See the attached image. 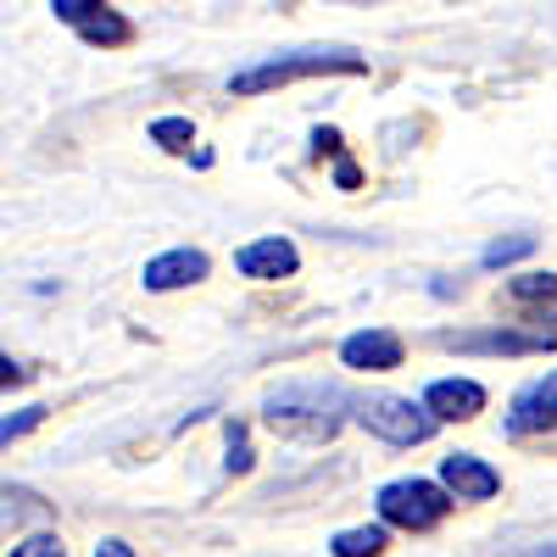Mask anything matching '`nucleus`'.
<instances>
[{
    "mask_svg": "<svg viewBox=\"0 0 557 557\" xmlns=\"http://www.w3.org/2000/svg\"><path fill=\"white\" fill-rule=\"evenodd\" d=\"M346 412H357V401L341 391V385H323V380H290L268 391L262 401V418L273 435H290V441H330Z\"/></svg>",
    "mask_w": 557,
    "mask_h": 557,
    "instance_id": "obj_1",
    "label": "nucleus"
},
{
    "mask_svg": "<svg viewBox=\"0 0 557 557\" xmlns=\"http://www.w3.org/2000/svg\"><path fill=\"white\" fill-rule=\"evenodd\" d=\"M318 73H368V62L351 57V51H290V57H268L257 67H240L235 78H228V89H235V96H262V89L318 78Z\"/></svg>",
    "mask_w": 557,
    "mask_h": 557,
    "instance_id": "obj_2",
    "label": "nucleus"
},
{
    "mask_svg": "<svg viewBox=\"0 0 557 557\" xmlns=\"http://www.w3.org/2000/svg\"><path fill=\"white\" fill-rule=\"evenodd\" d=\"M357 424L368 430V435H380V441H391V446H424L430 435H435V424L441 418L430 412V407H418L412 396H357Z\"/></svg>",
    "mask_w": 557,
    "mask_h": 557,
    "instance_id": "obj_3",
    "label": "nucleus"
},
{
    "mask_svg": "<svg viewBox=\"0 0 557 557\" xmlns=\"http://www.w3.org/2000/svg\"><path fill=\"white\" fill-rule=\"evenodd\" d=\"M374 507H380V519L396 524V530H435L451 513V496L435 480H391V485H380Z\"/></svg>",
    "mask_w": 557,
    "mask_h": 557,
    "instance_id": "obj_4",
    "label": "nucleus"
},
{
    "mask_svg": "<svg viewBox=\"0 0 557 557\" xmlns=\"http://www.w3.org/2000/svg\"><path fill=\"white\" fill-rule=\"evenodd\" d=\"M441 351H485V357H530L552 351V335H524V330H441Z\"/></svg>",
    "mask_w": 557,
    "mask_h": 557,
    "instance_id": "obj_5",
    "label": "nucleus"
},
{
    "mask_svg": "<svg viewBox=\"0 0 557 557\" xmlns=\"http://www.w3.org/2000/svg\"><path fill=\"white\" fill-rule=\"evenodd\" d=\"M73 34H84L89 45H128V23L112 12V7H101V0H57V7H51Z\"/></svg>",
    "mask_w": 557,
    "mask_h": 557,
    "instance_id": "obj_6",
    "label": "nucleus"
},
{
    "mask_svg": "<svg viewBox=\"0 0 557 557\" xmlns=\"http://www.w3.org/2000/svg\"><path fill=\"white\" fill-rule=\"evenodd\" d=\"M441 485L457 502H491L502 491V474L491 469L485 457H474V451H451V457H441Z\"/></svg>",
    "mask_w": 557,
    "mask_h": 557,
    "instance_id": "obj_7",
    "label": "nucleus"
},
{
    "mask_svg": "<svg viewBox=\"0 0 557 557\" xmlns=\"http://www.w3.org/2000/svg\"><path fill=\"white\" fill-rule=\"evenodd\" d=\"M207 273H212L207 251H196V246H178V251H162V257H151V262H146V273H139V285L162 296V290H184V285H201Z\"/></svg>",
    "mask_w": 557,
    "mask_h": 557,
    "instance_id": "obj_8",
    "label": "nucleus"
},
{
    "mask_svg": "<svg viewBox=\"0 0 557 557\" xmlns=\"http://www.w3.org/2000/svg\"><path fill=\"white\" fill-rule=\"evenodd\" d=\"M507 430L513 435H541V430H557V374L524 385L507 407Z\"/></svg>",
    "mask_w": 557,
    "mask_h": 557,
    "instance_id": "obj_9",
    "label": "nucleus"
},
{
    "mask_svg": "<svg viewBox=\"0 0 557 557\" xmlns=\"http://www.w3.org/2000/svg\"><path fill=\"white\" fill-rule=\"evenodd\" d=\"M341 362L357 374H391V368H401V341L391 330H357L341 341Z\"/></svg>",
    "mask_w": 557,
    "mask_h": 557,
    "instance_id": "obj_10",
    "label": "nucleus"
},
{
    "mask_svg": "<svg viewBox=\"0 0 557 557\" xmlns=\"http://www.w3.org/2000/svg\"><path fill=\"white\" fill-rule=\"evenodd\" d=\"M424 407L441 418V424H469V418L485 412V385H474V380H435L424 391Z\"/></svg>",
    "mask_w": 557,
    "mask_h": 557,
    "instance_id": "obj_11",
    "label": "nucleus"
},
{
    "mask_svg": "<svg viewBox=\"0 0 557 557\" xmlns=\"http://www.w3.org/2000/svg\"><path fill=\"white\" fill-rule=\"evenodd\" d=\"M235 268H240V278H290L301 268V257H296V246L285 235H268V240L240 246L235 251Z\"/></svg>",
    "mask_w": 557,
    "mask_h": 557,
    "instance_id": "obj_12",
    "label": "nucleus"
},
{
    "mask_svg": "<svg viewBox=\"0 0 557 557\" xmlns=\"http://www.w3.org/2000/svg\"><path fill=\"white\" fill-rule=\"evenodd\" d=\"M385 546H391L385 524H362V530H341V535L330 541V552H335V557H380Z\"/></svg>",
    "mask_w": 557,
    "mask_h": 557,
    "instance_id": "obj_13",
    "label": "nucleus"
},
{
    "mask_svg": "<svg viewBox=\"0 0 557 557\" xmlns=\"http://www.w3.org/2000/svg\"><path fill=\"white\" fill-rule=\"evenodd\" d=\"M507 296L524 301V307H535V301L557 307V273H519V278H507Z\"/></svg>",
    "mask_w": 557,
    "mask_h": 557,
    "instance_id": "obj_14",
    "label": "nucleus"
},
{
    "mask_svg": "<svg viewBox=\"0 0 557 557\" xmlns=\"http://www.w3.org/2000/svg\"><path fill=\"white\" fill-rule=\"evenodd\" d=\"M151 146H162V151H190L196 146V128H190V117H157L151 123Z\"/></svg>",
    "mask_w": 557,
    "mask_h": 557,
    "instance_id": "obj_15",
    "label": "nucleus"
},
{
    "mask_svg": "<svg viewBox=\"0 0 557 557\" xmlns=\"http://www.w3.org/2000/svg\"><path fill=\"white\" fill-rule=\"evenodd\" d=\"M535 251V235H513V240H491L485 246V268H507V262H519Z\"/></svg>",
    "mask_w": 557,
    "mask_h": 557,
    "instance_id": "obj_16",
    "label": "nucleus"
},
{
    "mask_svg": "<svg viewBox=\"0 0 557 557\" xmlns=\"http://www.w3.org/2000/svg\"><path fill=\"white\" fill-rule=\"evenodd\" d=\"M223 441H228L223 469H228V474H251V441H246V430H240V424H228V430H223Z\"/></svg>",
    "mask_w": 557,
    "mask_h": 557,
    "instance_id": "obj_17",
    "label": "nucleus"
},
{
    "mask_svg": "<svg viewBox=\"0 0 557 557\" xmlns=\"http://www.w3.org/2000/svg\"><path fill=\"white\" fill-rule=\"evenodd\" d=\"M45 424V407H23V412H7V424H0V441H23L28 430H39Z\"/></svg>",
    "mask_w": 557,
    "mask_h": 557,
    "instance_id": "obj_18",
    "label": "nucleus"
},
{
    "mask_svg": "<svg viewBox=\"0 0 557 557\" xmlns=\"http://www.w3.org/2000/svg\"><path fill=\"white\" fill-rule=\"evenodd\" d=\"M12 557H67V552H62L57 535H28V541L12 546Z\"/></svg>",
    "mask_w": 557,
    "mask_h": 557,
    "instance_id": "obj_19",
    "label": "nucleus"
},
{
    "mask_svg": "<svg viewBox=\"0 0 557 557\" xmlns=\"http://www.w3.org/2000/svg\"><path fill=\"white\" fill-rule=\"evenodd\" d=\"M312 151H318V157H323V151L341 157V128H312Z\"/></svg>",
    "mask_w": 557,
    "mask_h": 557,
    "instance_id": "obj_20",
    "label": "nucleus"
},
{
    "mask_svg": "<svg viewBox=\"0 0 557 557\" xmlns=\"http://www.w3.org/2000/svg\"><path fill=\"white\" fill-rule=\"evenodd\" d=\"M23 380H28V362H12V357H0V385L12 391V385H23Z\"/></svg>",
    "mask_w": 557,
    "mask_h": 557,
    "instance_id": "obj_21",
    "label": "nucleus"
},
{
    "mask_svg": "<svg viewBox=\"0 0 557 557\" xmlns=\"http://www.w3.org/2000/svg\"><path fill=\"white\" fill-rule=\"evenodd\" d=\"M96 557H139V552H134L128 541H117V535H112V541H101V546H96Z\"/></svg>",
    "mask_w": 557,
    "mask_h": 557,
    "instance_id": "obj_22",
    "label": "nucleus"
},
{
    "mask_svg": "<svg viewBox=\"0 0 557 557\" xmlns=\"http://www.w3.org/2000/svg\"><path fill=\"white\" fill-rule=\"evenodd\" d=\"M357 178H362V173H357V168L341 157V162H335V184H341V190H357Z\"/></svg>",
    "mask_w": 557,
    "mask_h": 557,
    "instance_id": "obj_23",
    "label": "nucleus"
},
{
    "mask_svg": "<svg viewBox=\"0 0 557 557\" xmlns=\"http://www.w3.org/2000/svg\"><path fill=\"white\" fill-rule=\"evenodd\" d=\"M530 557H557V546H541V552H530Z\"/></svg>",
    "mask_w": 557,
    "mask_h": 557,
    "instance_id": "obj_24",
    "label": "nucleus"
}]
</instances>
